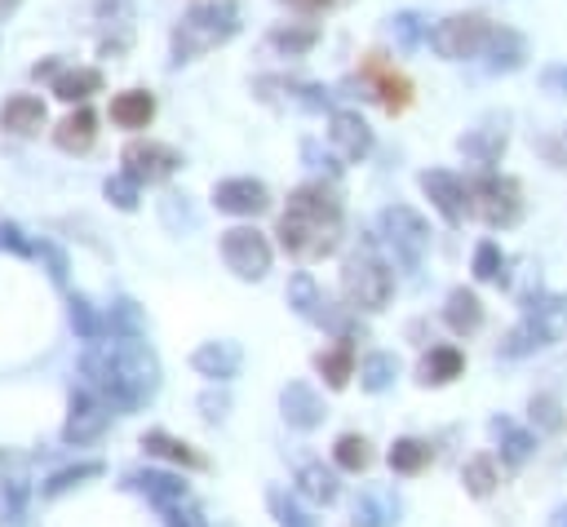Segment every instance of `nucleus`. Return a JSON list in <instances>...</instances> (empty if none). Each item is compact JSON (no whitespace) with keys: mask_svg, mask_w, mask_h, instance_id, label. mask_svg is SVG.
Returning <instances> with one entry per match:
<instances>
[{"mask_svg":"<svg viewBox=\"0 0 567 527\" xmlns=\"http://www.w3.org/2000/svg\"><path fill=\"white\" fill-rule=\"evenodd\" d=\"M386 461H391V470L395 474H421L430 461H435V448L426 443V439H395L391 443V452H386Z\"/></svg>","mask_w":567,"mask_h":527,"instance_id":"obj_35","label":"nucleus"},{"mask_svg":"<svg viewBox=\"0 0 567 527\" xmlns=\"http://www.w3.org/2000/svg\"><path fill=\"white\" fill-rule=\"evenodd\" d=\"M527 417H532V426H536V430H545V434H563V430H567L563 404H558L554 395H536V399L527 404Z\"/></svg>","mask_w":567,"mask_h":527,"instance_id":"obj_43","label":"nucleus"},{"mask_svg":"<svg viewBox=\"0 0 567 527\" xmlns=\"http://www.w3.org/2000/svg\"><path fill=\"white\" fill-rule=\"evenodd\" d=\"M417 182H421L426 200L435 204V213H439L448 226H461V222H466V213H470V186H466L457 173H448V169H426Z\"/></svg>","mask_w":567,"mask_h":527,"instance_id":"obj_11","label":"nucleus"},{"mask_svg":"<svg viewBox=\"0 0 567 527\" xmlns=\"http://www.w3.org/2000/svg\"><path fill=\"white\" fill-rule=\"evenodd\" d=\"M279 417L293 430H320L324 417H329V404L311 381H289L279 390Z\"/></svg>","mask_w":567,"mask_h":527,"instance_id":"obj_12","label":"nucleus"},{"mask_svg":"<svg viewBox=\"0 0 567 527\" xmlns=\"http://www.w3.org/2000/svg\"><path fill=\"white\" fill-rule=\"evenodd\" d=\"M289 6H298V10H333V6H342V0H289Z\"/></svg>","mask_w":567,"mask_h":527,"instance_id":"obj_55","label":"nucleus"},{"mask_svg":"<svg viewBox=\"0 0 567 527\" xmlns=\"http://www.w3.org/2000/svg\"><path fill=\"white\" fill-rule=\"evenodd\" d=\"M461 483H466V492L470 496H492L496 492V483H501V470H496V461L483 452V456H470L466 465H461Z\"/></svg>","mask_w":567,"mask_h":527,"instance_id":"obj_37","label":"nucleus"},{"mask_svg":"<svg viewBox=\"0 0 567 527\" xmlns=\"http://www.w3.org/2000/svg\"><path fill=\"white\" fill-rule=\"evenodd\" d=\"M404 514V501L395 496V487H368L355 501V523L360 527H395Z\"/></svg>","mask_w":567,"mask_h":527,"instance_id":"obj_23","label":"nucleus"},{"mask_svg":"<svg viewBox=\"0 0 567 527\" xmlns=\"http://www.w3.org/2000/svg\"><path fill=\"white\" fill-rule=\"evenodd\" d=\"M107 320H111V337H147V315H142V306L133 298H120L107 311Z\"/></svg>","mask_w":567,"mask_h":527,"instance_id":"obj_39","label":"nucleus"},{"mask_svg":"<svg viewBox=\"0 0 567 527\" xmlns=\"http://www.w3.org/2000/svg\"><path fill=\"white\" fill-rule=\"evenodd\" d=\"M492 32H496V28H492L483 14H452V19L435 23L430 50H435L439 58H448V63H466V58H479V54L488 50Z\"/></svg>","mask_w":567,"mask_h":527,"instance_id":"obj_8","label":"nucleus"},{"mask_svg":"<svg viewBox=\"0 0 567 527\" xmlns=\"http://www.w3.org/2000/svg\"><path fill=\"white\" fill-rule=\"evenodd\" d=\"M94 94H103L98 67H72V72H58V80H54V98H63V103H89Z\"/></svg>","mask_w":567,"mask_h":527,"instance_id":"obj_34","label":"nucleus"},{"mask_svg":"<svg viewBox=\"0 0 567 527\" xmlns=\"http://www.w3.org/2000/svg\"><path fill=\"white\" fill-rule=\"evenodd\" d=\"M364 80L373 85V98H377L386 111H404V107L413 103V85H408L395 67H386V63H382V54H368V63H364Z\"/></svg>","mask_w":567,"mask_h":527,"instance_id":"obj_19","label":"nucleus"},{"mask_svg":"<svg viewBox=\"0 0 567 527\" xmlns=\"http://www.w3.org/2000/svg\"><path fill=\"white\" fill-rule=\"evenodd\" d=\"M541 89H545L549 98H563V103H567V67H545V72H541Z\"/></svg>","mask_w":567,"mask_h":527,"instance_id":"obj_52","label":"nucleus"},{"mask_svg":"<svg viewBox=\"0 0 567 527\" xmlns=\"http://www.w3.org/2000/svg\"><path fill=\"white\" fill-rule=\"evenodd\" d=\"M103 474V461H81V465H67V470H58V474H50L45 478V496H63V492H72V487H81V483H89V478H98Z\"/></svg>","mask_w":567,"mask_h":527,"instance_id":"obj_41","label":"nucleus"},{"mask_svg":"<svg viewBox=\"0 0 567 527\" xmlns=\"http://www.w3.org/2000/svg\"><path fill=\"white\" fill-rule=\"evenodd\" d=\"M320 45V28L315 23H275L266 32V50L279 58H307Z\"/></svg>","mask_w":567,"mask_h":527,"instance_id":"obj_21","label":"nucleus"},{"mask_svg":"<svg viewBox=\"0 0 567 527\" xmlns=\"http://www.w3.org/2000/svg\"><path fill=\"white\" fill-rule=\"evenodd\" d=\"M342 293H346L351 311L377 315V311H386L395 302V271L373 252H355V257H346V267H342Z\"/></svg>","mask_w":567,"mask_h":527,"instance_id":"obj_4","label":"nucleus"},{"mask_svg":"<svg viewBox=\"0 0 567 527\" xmlns=\"http://www.w3.org/2000/svg\"><path fill=\"white\" fill-rule=\"evenodd\" d=\"M32 76H36V80H58V58L36 63V67H32Z\"/></svg>","mask_w":567,"mask_h":527,"instance_id":"obj_54","label":"nucleus"},{"mask_svg":"<svg viewBox=\"0 0 567 527\" xmlns=\"http://www.w3.org/2000/svg\"><path fill=\"white\" fill-rule=\"evenodd\" d=\"M474 280H483V284H501L505 280V252L492 239H483L474 248Z\"/></svg>","mask_w":567,"mask_h":527,"instance_id":"obj_45","label":"nucleus"},{"mask_svg":"<svg viewBox=\"0 0 567 527\" xmlns=\"http://www.w3.org/2000/svg\"><path fill=\"white\" fill-rule=\"evenodd\" d=\"M213 204L217 213H231V217H257L270 208V191L257 178H226L213 186Z\"/></svg>","mask_w":567,"mask_h":527,"instance_id":"obj_14","label":"nucleus"},{"mask_svg":"<svg viewBox=\"0 0 567 527\" xmlns=\"http://www.w3.org/2000/svg\"><path fill=\"white\" fill-rule=\"evenodd\" d=\"M120 164H125L120 173H129L133 182H142V186H160V182H169V178L182 169V155H178L169 142L133 138V142H125Z\"/></svg>","mask_w":567,"mask_h":527,"instance_id":"obj_9","label":"nucleus"},{"mask_svg":"<svg viewBox=\"0 0 567 527\" xmlns=\"http://www.w3.org/2000/svg\"><path fill=\"white\" fill-rule=\"evenodd\" d=\"M45 103L36 94H14L6 98V107H0V129L14 133V138H36L45 129Z\"/></svg>","mask_w":567,"mask_h":527,"instance_id":"obj_20","label":"nucleus"},{"mask_svg":"<svg viewBox=\"0 0 567 527\" xmlns=\"http://www.w3.org/2000/svg\"><path fill=\"white\" fill-rule=\"evenodd\" d=\"M111 417H116V408L103 399V395H94L89 386L85 390H76L72 395V408H67V426H63V439L67 443H94V439H103L107 430H111Z\"/></svg>","mask_w":567,"mask_h":527,"instance_id":"obj_10","label":"nucleus"},{"mask_svg":"<svg viewBox=\"0 0 567 527\" xmlns=\"http://www.w3.org/2000/svg\"><path fill=\"white\" fill-rule=\"evenodd\" d=\"M395 377H399V359H395L391 351H373V355L360 364V386H364L368 395L391 390V386H395Z\"/></svg>","mask_w":567,"mask_h":527,"instance_id":"obj_36","label":"nucleus"},{"mask_svg":"<svg viewBox=\"0 0 567 527\" xmlns=\"http://www.w3.org/2000/svg\"><path fill=\"white\" fill-rule=\"evenodd\" d=\"M94 138H98V116L81 103L67 120H58L54 125V142H58V151H67V155H81V151H89L94 147Z\"/></svg>","mask_w":567,"mask_h":527,"instance_id":"obj_24","label":"nucleus"},{"mask_svg":"<svg viewBox=\"0 0 567 527\" xmlns=\"http://www.w3.org/2000/svg\"><path fill=\"white\" fill-rule=\"evenodd\" d=\"M239 364H244V351H239V342H231V337L200 342V346L191 351V368H195L200 377H208V381H222V386L239 373Z\"/></svg>","mask_w":567,"mask_h":527,"instance_id":"obj_15","label":"nucleus"},{"mask_svg":"<svg viewBox=\"0 0 567 527\" xmlns=\"http://www.w3.org/2000/svg\"><path fill=\"white\" fill-rule=\"evenodd\" d=\"M266 505H270V514H275V523L279 527H315V518L289 496V492H279V487H270L266 492Z\"/></svg>","mask_w":567,"mask_h":527,"instance_id":"obj_42","label":"nucleus"},{"mask_svg":"<svg viewBox=\"0 0 567 527\" xmlns=\"http://www.w3.org/2000/svg\"><path fill=\"white\" fill-rule=\"evenodd\" d=\"M298 492H302L307 501H315V505H333V501L342 496V483H338V474H333L324 461H307V465L298 470Z\"/></svg>","mask_w":567,"mask_h":527,"instance_id":"obj_32","label":"nucleus"},{"mask_svg":"<svg viewBox=\"0 0 567 527\" xmlns=\"http://www.w3.org/2000/svg\"><path fill=\"white\" fill-rule=\"evenodd\" d=\"M382 235H386V244L404 271L421 267V257L430 248V222L413 204H386L382 208Z\"/></svg>","mask_w":567,"mask_h":527,"instance_id":"obj_5","label":"nucleus"},{"mask_svg":"<svg viewBox=\"0 0 567 527\" xmlns=\"http://www.w3.org/2000/svg\"><path fill=\"white\" fill-rule=\"evenodd\" d=\"M67 320H72V333H76V342H85V346H94V342H107L111 337V320H107V311H98L89 298H81V293H72L67 298Z\"/></svg>","mask_w":567,"mask_h":527,"instance_id":"obj_25","label":"nucleus"},{"mask_svg":"<svg viewBox=\"0 0 567 527\" xmlns=\"http://www.w3.org/2000/svg\"><path fill=\"white\" fill-rule=\"evenodd\" d=\"M235 32H239L235 0H200L173 28V63H195V58L222 50Z\"/></svg>","mask_w":567,"mask_h":527,"instance_id":"obj_3","label":"nucleus"},{"mask_svg":"<svg viewBox=\"0 0 567 527\" xmlns=\"http://www.w3.org/2000/svg\"><path fill=\"white\" fill-rule=\"evenodd\" d=\"M103 195H107L120 213H138V204H142V182H133L129 173H116V178H107Z\"/></svg>","mask_w":567,"mask_h":527,"instance_id":"obj_47","label":"nucleus"},{"mask_svg":"<svg viewBox=\"0 0 567 527\" xmlns=\"http://www.w3.org/2000/svg\"><path fill=\"white\" fill-rule=\"evenodd\" d=\"M545 346H549V342L541 337V329H536V324L523 315V320H518V324L505 333L501 355H505V359H527V355H536V351H545Z\"/></svg>","mask_w":567,"mask_h":527,"instance_id":"obj_38","label":"nucleus"},{"mask_svg":"<svg viewBox=\"0 0 567 527\" xmlns=\"http://www.w3.org/2000/svg\"><path fill=\"white\" fill-rule=\"evenodd\" d=\"M217 248H222L226 271H231L235 280H248V284L266 280L270 261H275V252H270V239H266L257 226H231V230H222Z\"/></svg>","mask_w":567,"mask_h":527,"instance_id":"obj_7","label":"nucleus"},{"mask_svg":"<svg viewBox=\"0 0 567 527\" xmlns=\"http://www.w3.org/2000/svg\"><path fill=\"white\" fill-rule=\"evenodd\" d=\"M0 248H10V252H19V257H32V239H28L14 222H0Z\"/></svg>","mask_w":567,"mask_h":527,"instance_id":"obj_51","label":"nucleus"},{"mask_svg":"<svg viewBox=\"0 0 567 527\" xmlns=\"http://www.w3.org/2000/svg\"><path fill=\"white\" fill-rule=\"evenodd\" d=\"M23 501H28V487H23V483L0 478V523H6V518H19V514H23Z\"/></svg>","mask_w":567,"mask_h":527,"instance_id":"obj_50","label":"nucleus"},{"mask_svg":"<svg viewBox=\"0 0 567 527\" xmlns=\"http://www.w3.org/2000/svg\"><path fill=\"white\" fill-rule=\"evenodd\" d=\"M19 10V0H0V19H10Z\"/></svg>","mask_w":567,"mask_h":527,"instance_id":"obj_56","label":"nucleus"},{"mask_svg":"<svg viewBox=\"0 0 567 527\" xmlns=\"http://www.w3.org/2000/svg\"><path fill=\"white\" fill-rule=\"evenodd\" d=\"M333 461H338L342 470H351V474H364V470L373 465V448H368L364 434H342V439L333 443Z\"/></svg>","mask_w":567,"mask_h":527,"instance_id":"obj_40","label":"nucleus"},{"mask_svg":"<svg viewBox=\"0 0 567 527\" xmlns=\"http://www.w3.org/2000/svg\"><path fill=\"white\" fill-rule=\"evenodd\" d=\"M315 368H320V377L329 381V390H346L351 377H355V342H351V337H338L333 351H320V355H315Z\"/></svg>","mask_w":567,"mask_h":527,"instance_id":"obj_30","label":"nucleus"},{"mask_svg":"<svg viewBox=\"0 0 567 527\" xmlns=\"http://www.w3.org/2000/svg\"><path fill=\"white\" fill-rule=\"evenodd\" d=\"M470 213L492 226V230H505V226H518L523 217V186L514 178H501V173H483L474 186H470Z\"/></svg>","mask_w":567,"mask_h":527,"instance_id":"obj_6","label":"nucleus"},{"mask_svg":"<svg viewBox=\"0 0 567 527\" xmlns=\"http://www.w3.org/2000/svg\"><path fill=\"white\" fill-rule=\"evenodd\" d=\"M554 527H567V505H563V509L554 514Z\"/></svg>","mask_w":567,"mask_h":527,"instance_id":"obj_57","label":"nucleus"},{"mask_svg":"<svg viewBox=\"0 0 567 527\" xmlns=\"http://www.w3.org/2000/svg\"><path fill=\"white\" fill-rule=\"evenodd\" d=\"M195 408H200V417H204L208 426H217V421H226V412H231V395L222 390V381H213V386L195 399Z\"/></svg>","mask_w":567,"mask_h":527,"instance_id":"obj_48","label":"nucleus"},{"mask_svg":"<svg viewBox=\"0 0 567 527\" xmlns=\"http://www.w3.org/2000/svg\"><path fill=\"white\" fill-rule=\"evenodd\" d=\"M156 120V98L147 89H125L111 98V125L120 129H147Z\"/></svg>","mask_w":567,"mask_h":527,"instance_id":"obj_29","label":"nucleus"},{"mask_svg":"<svg viewBox=\"0 0 567 527\" xmlns=\"http://www.w3.org/2000/svg\"><path fill=\"white\" fill-rule=\"evenodd\" d=\"M483 54H492V58H488L492 72H518V67L527 63V41H523L518 32H510V28H496Z\"/></svg>","mask_w":567,"mask_h":527,"instance_id":"obj_33","label":"nucleus"},{"mask_svg":"<svg viewBox=\"0 0 567 527\" xmlns=\"http://www.w3.org/2000/svg\"><path fill=\"white\" fill-rule=\"evenodd\" d=\"M536 151L545 155V164H554V169H567V125H558V129L541 133V138H536Z\"/></svg>","mask_w":567,"mask_h":527,"instance_id":"obj_49","label":"nucleus"},{"mask_svg":"<svg viewBox=\"0 0 567 527\" xmlns=\"http://www.w3.org/2000/svg\"><path fill=\"white\" fill-rule=\"evenodd\" d=\"M488 430H492V439H496V448H501V461H505L510 470H518V465L536 452V434L523 430V426H514L510 417H492Z\"/></svg>","mask_w":567,"mask_h":527,"instance_id":"obj_26","label":"nucleus"},{"mask_svg":"<svg viewBox=\"0 0 567 527\" xmlns=\"http://www.w3.org/2000/svg\"><path fill=\"white\" fill-rule=\"evenodd\" d=\"M289 311L298 320H311V324H324L329 320V302H324V293H320V284H315L311 271H298L289 280Z\"/></svg>","mask_w":567,"mask_h":527,"instance_id":"obj_28","label":"nucleus"},{"mask_svg":"<svg viewBox=\"0 0 567 527\" xmlns=\"http://www.w3.org/2000/svg\"><path fill=\"white\" fill-rule=\"evenodd\" d=\"M523 315L541 329V337L549 346L567 342V293H536V298H523Z\"/></svg>","mask_w":567,"mask_h":527,"instance_id":"obj_18","label":"nucleus"},{"mask_svg":"<svg viewBox=\"0 0 567 527\" xmlns=\"http://www.w3.org/2000/svg\"><path fill=\"white\" fill-rule=\"evenodd\" d=\"M342 226H346V217H342L338 195L324 182H302L289 195V208H284L275 235L298 261H324V257L338 252Z\"/></svg>","mask_w":567,"mask_h":527,"instance_id":"obj_2","label":"nucleus"},{"mask_svg":"<svg viewBox=\"0 0 567 527\" xmlns=\"http://www.w3.org/2000/svg\"><path fill=\"white\" fill-rule=\"evenodd\" d=\"M142 452H147V456H160V461H173V465H182V470H208V456L195 452L186 439H178V434H169V430H147V434H142Z\"/></svg>","mask_w":567,"mask_h":527,"instance_id":"obj_22","label":"nucleus"},{"mask_svg":"<svg viewBox=\"0 0 567 527\" xmlns=\"http://www.w3.org/2000/svg\"><path fill=\"white\" fill-rule=\"evenodd\" d=\"M164 523H169V527H208V518H204L200 509H186V505L164 509Z\"/></svg>","mask_w":567,"mask_h":527,"instance_id":"obj_53","label":"nucleus"},{"mask_svg":"<svg viewBox=\"0 0 567 527\" xmlns=\"http://www.w3.org/2000/svg\"><path fill=\"white\" fill-rule=\"evenodd\" d=\"M505 142H510L505 116H492V120H483V125H474V129H466V133L457 138L461 155L474 160V164H496L501 151H505Z\"/></svg>","mask_w":567,"mask_h":527,"instance_id":"obj_17","label":"nucleus"},{"mask_svg":"<svg viewBox=\"0 0 567 527\" xmlns=\"http://www.w3.org/2000/svg\"><path fill=\"white\" fill-rule=\"evenodd\" d=\"M461 373H466V359H461L457 346H430L426 359H421V368H417L421 386H448V381H457Z\"/></svg>","mask_w":567,"mask_h":527,"instance_id":"obj_31","label":"nucleus"},{"mask_svg":"<svg viewBox=\"0 0 567 527\" xmlns=\"http://www.w3.org/2000/svg\"><path fill=\"white\" fill-rule=\"evenodd\" d=\"M329 142H333L338 160H346V164H360L373 155V129L360 111H333L329 116Z\"/></svg>","mask_w":567,"mask_h":527,"instance_id":"obj_13","label":"nucleus"},{"mask_svg":"<svg viewBox=\"0 0 567 527\" xmlns=\"http://www.w3.org/2000/svg\"><path fill=\"white\" fill-rule=\"evenodd\" d=\"M81 377L94 395H103L120 417L138 412L160 390V359L142 337H107L85 346Z\"/></svg>","mask_w":567,"mask_h":527,"instance_id":"obj_1","label":"nucleus"},{"mask_svg":"<svg viewBox=\"0 0 567 527\" xmlns=\"http://www.w3.org/2000/svg\"><path fill=\"white\" fill-rule=\"evenodd\" d=\"M391 36H395V45L408 54V50H417V45H421V36H430V28H426V19H421V14L404 10V14H395V19H391Z\"/></svg>","mask_w":567,"mask_h":527,"instance_id":"obj_46","label":"nucleus"},{"mask_svg":"<svg viewBox=\"0 0 567 527\" xmlns=\"http://www.w3.org/2000/svg\"><path fill=\"white\" fill-rule=\"evenodd\" d=\"M32 257L41 261V267L50 271V280L63 289L67 284V271H72V261H67V252L54 244V239H32Z\"/></svg>","mask_w":567,"mask_h":527,"instance_id":"obj_44","label":"nucleus"},{"mask_svg":"<svg viewBox=\"0 0 567 527\" xmlns=\"http://www.w3.org/2000/svg\"><path fill=\"white\" fill-rule=\"evenodd\" d=\"M443 324H448L457 337H474V333L483 329V302H479V293L452 289L448 302H443Z\"/></svg>","mask_w":567,"mask_h":527,"instance_id":"obj_27","label":"nucleus"},{"mask_svg":"<svg viewBox=\"0 0 567 527\" xmlns=\"http://www.w3.org/2000/svg\"><path fill=\"white\" fill-rule=\"evenodd\" d=\"M125 487L142 492L156 509L186 505V483H182V474H169V470H129L125 474Z\"/></svg>","mask_w":567,"mask_h":527,"instance_id":"obj_16","label":"nucleus"}]
</instances>
